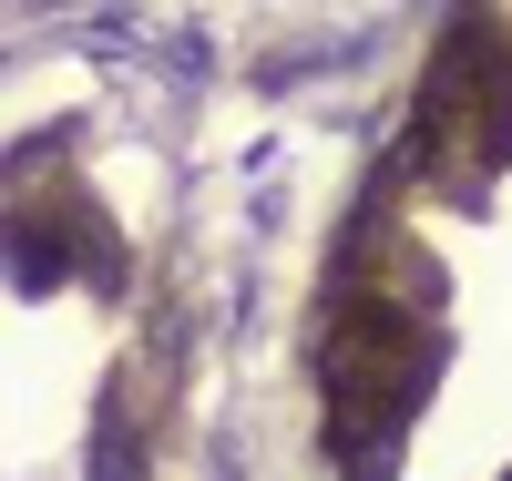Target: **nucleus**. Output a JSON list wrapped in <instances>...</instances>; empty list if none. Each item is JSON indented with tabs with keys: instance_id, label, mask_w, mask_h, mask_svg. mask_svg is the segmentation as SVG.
<instances>
[{
	"instance_id": "1",
	"label": "nucleus",
	"mask_w": 512,
	"mask_h": 481,
	"mask_svg": "<svg viewBox=\"0 0 512 481\" xmlns=\"http://www.w3.org/2000/svg\"><path fill=\"white\" fill-rule=\"evenodd\" d=\"M410 318L400 308H379V297H359V308H338L328 348H318V369H328V400H338V441H359L369 420H390L400 410V389H410Z\"/></svg>"
}]
</instances>
